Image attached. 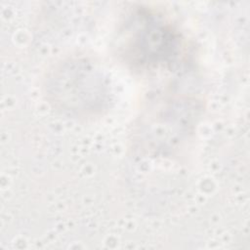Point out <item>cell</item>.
I'll return each mask as SVG.
<instances>
[{"mask_svg": "<svg viewBox=\"0 0 250 250\" xmlns=\"http://www.w3.org/2000/svg\"><path fill=\"white\" fill-rule=\"evenodd\" d=\"M47 93L55 107L73 116H87L106 104L107 88L99 69L84 60H68L51 71Z\"/></svg>", "mask_w": 250, "mask_h": 250, "instance_id": "1", "label": "cell"}, {"mask_svg": "<svg viewBox=\"0 0 250 250\" xmlns=\"http://www.w3.org/2000/svg\"><path fill=\"white\" fill-rule=\"evenodd\" d=\"M123 55L135 67L153 68L173 62L180 52V34L161 17L140 12L126 29Z\"/></svg>", "mask_w": 250, "mask_h": 250, "instance_id": "2", "label": "cell"}]
</instances>
